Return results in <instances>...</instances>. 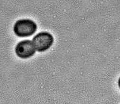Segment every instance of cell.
<instances>
[{
  "label": "cell",
  "instance_id": "1",
  "mask_svg": "<svg viewBox=\"0 0 120 104\" xmlns=\"http://www.w3.org/2000/svg\"><path fill=\"white\" fill-rule=\"evenodd\" d=\"M37 30V24L30 19L19 20L13 26L14 33L20 37L30 36L35 33Z\"/></svg>",
  "mask_w": 120,
  "mask_h": 104
},
{
  "label": "cell",
  "instance_id": "2",
  "mask_svg": "<svg viewBox=\"0 0 120 104\" xmlns=\"http://www.w3.org/2000/svg\"><path fill=\"white\" fill-rule=\"evenodd\" d=\"M32 42L37 51L43 52L50 48L54 42V37L47 32H42L36 35Z\"/></svg>",
  "mask_w": 120,
  "mask_h": 104
},
{
  "label": "cell",
  "instance_id": "3",
  "mask_svg": "<svg viewBox=\"0 0 120 104\" xmlns=\"http://www.w3.org/2000/svg\"><path fill=\"white\" fill-rule=\"evenodd\" d=\"M36 50L32 41L29 40L19 42L16 46L15 52L17 56L21 59H28L33 56Z\"/></svg>",
  "mask_w": 120,
  "mask_h": 104
},
{
  "label": "cell",
  "instance_id": "4",
  "mask_svg": "<svg viewBox=\"0 0 120 104\" xmlns=\"http://www.w3.org/2000/svg\"><path fill=\"white\" fill-rule=\"evenodd\" d=\"M118 87H119V88L120 89V78H119V80H118Z\"/></svg>",
  "mask_w": 120,
  "mask_h": 104
}]
</instances>
